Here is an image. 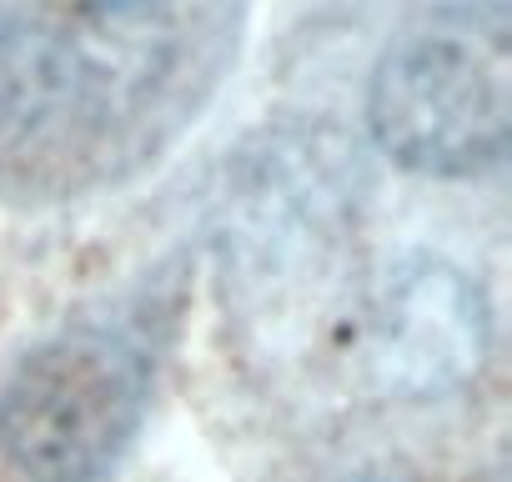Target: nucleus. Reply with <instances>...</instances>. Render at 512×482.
Wrapping results in <instances>:
<instances>
[{
    "label": "nucleus",
    "mask_w": 512,
    "mask_h": 482,
    "mask_svg": "<svg viewBox=\"0 0 512 482\" xmlns=\"http://www.w3.org/2000/svg\"><path fill=\"white\" fill-rule=\"evenodd\" d=\"M156 382L141 327L86 317L21 357L0 387V457L31 482H101L136 442Z\"/></svg>",
    "instance_id": "1"
},
{
    "label": "nucleus",
    "mask_w": 512,
    "mask_h": 482,
    "mask_svg": "<svg viewBox=\"0 0 512 482\" xmlns=\"http://www.w3.org/2000/svg\"><path fill=\"white\" fill-rule=\"evenodd\" d=\"M487 302L452 262L412 257L367 297L362 367L402 402H427L467 387L487 362Z\"/></svg>",
    "instance_id": "3"
},
{
    "label": "nucleus",
    "mask_w": 512,
    "mask_h": 482,
    "mask_svg": "<svg viewBox=\"0 0 512 482\" xmlns=\"http://www.w3.org/2000/svg\"><path fill=\"white\" fill-rule=\"evenodd\" d=\"M91 11H101V16H136V11H156V6H166V0H86Z\"/></svg>",
    "instance_id": "5"
},
{
    "label": "nucleus",
    "mask_w": 512,
    "mask_h": 482,
    "mask_svg": "<svg viewBox=\"0 0 512 482\" xmlns=\"http://www.w3.org/2000/svg\"><path fill=\"white\" fill-rule=\"evenodd\" d=\"M367 126L382 156H392L402 171H497L512 141V76L502 26H442L397 41L372 71Z\"/></svg>",
    "instance_id": "2"
},
{
    "label": "nucleus",
    "mask_w": 512,
    "mask_h": 482,
    "mask_svg": "<svg viewBox=\"0 0 512 482\" xmlns=\"http://www.w3.org/2000/svg\"><path fill=\"white\" fill-rule=\"evenodd\" d=\"M352 482H392V477H352Z\"/></svg>",
    "instance_id": "6"
},
{
    "label": "nucleus",
    "mask_w": 512,
    "mask_h": 482,
    "mask_svg": "<svg viewBox=\"0 0 512 482\" xmlns=\"http://www.w3.org/2000/svg\"><path fill=\"white\" fill-rule=\"evenodd\" d=\"M86 61L56 31L31 21H0V151L41 131L76 91Z\"/></svg>",
    "instance_id": "4"
}]
</instances>
